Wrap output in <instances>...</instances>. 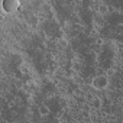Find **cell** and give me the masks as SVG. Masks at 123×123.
Instances as JSON below:
<instances>
[{
  "label": "cell",
  "instance_id": "cell-1",
  "mask_svg": "<svg viewBox=\"0 0 123 123\" xmlns=\"http://www.w3.org/2000/svg\"><path fill=\"white\" fill-rule=\"evenodd\" d=\"M109 77L107 75H97V77H94L93 78V83H91V86H93V88H96V90H104V88H107L109 87Z\"/></svg>",
  "mask_w": 123,
  "mask_h": 123
},
{
  "label": "cell",
  "instance_id": "cell-2",
  "mask_svg": "<svg viewBox=\"0 0 123 123\" xmlns=\"http://www.w3.org/2000/svg\"><path fill=\"white\" fill-rule=\"evenodd\" d=\"M19 6V3L18 2H10V0H6V2H3L2 3V7H3V10L5 12H15V9Z\"/></svg>",
  "mask_w": 123,
  "mask_h": 123
},
{
  "label": "cell",
  "instance_id": "cell-3",
  "mask_svg": "<svg viewBox=\"0 0 123 123\" xmlns=\"http://www.w3.org/2000/svg\"><path fill=\"white\" fill-rule=\"evenodd\" d=\"M39 113H41V116H46V114L49 113L48 106H46V104H42V106H41V109H39Z\"/></svg>",
  "mask_w": 123,
  "mask_h": 123
},
{
  "label": "cell",
  "instance_id": "cell-4",
  "mask_svg": "<svg viewBox=\"0 0 123 123\" xmlns=\"http://www.w3.org/2000/svg\"><path fill=\"white\" fill-rule=\"evenodd\" d=\"M91 103H93V106H94L96 109H100V98H97V97H96V98H93V101H91Z\"/></svg>",
  "mask_w": 123,
  "mask_h": 123
}]
</instances>
